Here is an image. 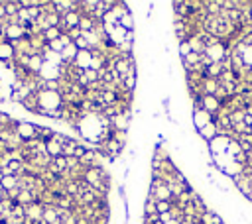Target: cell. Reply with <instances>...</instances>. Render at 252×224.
Masks as SVG:
<instances>
[{"label": "cell", "mask_w": 252, "mask_h": 224, "mask_svg": "<svg viewBox=\"0 0 252 224\" xmlns=\"http://www.w3.org/2000/svg\"><path fill=\"white\" fill-rule=\"evenodd\" d=\"M193 120H195V126H197V130H201L203 126H207L209 122H213L211 120V114L207 110H203V108H199V110H193Z\"/></svg>", "instance_id": "3957f363"}, {"label": "cell", "mask_w": 252, "mask_h": 224, "mask_svg": "<svg viewBox=\"0 0 252 224\" xmlns=\"http://www.w3.org/2000/svg\"><path fill=\"white\" fill-rule=\"evenodd\" d=\"M46 152H48V156L51 159H55V157L63 156V146L59 142H55V140H50V142H46Z\"/></svg>", "instance_id": "5b68a950"}, {"label": "cell", "mask_w": 252, "mask_h": 224, "mask_svg": "<svg viewBox=\"0 0 252 224\" xmlns=\"http://www.w3.org/2000/svg\"><path fill=\"white\" fill-rule=\"evenodd\" d=\"M201 106L203 110H207L209 114H213V112H217L221 108V100L217 96H211V94H203L201 96Z\"/></svg>", "instance_id": "6da1fadb"}, {"label": "cell", "mask_w": 252, "mask_h": 224, "mask_svg": "<svg viewBox=\"0 0 252 224\" xmlns=\"http://www.w3.org/2000/svg\"><path fill=\"white\" fill-rule=\"evenodd\" d=\"M174 208V204L172 202H168V201H158L156 202V210H158V214H166V212H170Z\"/></svg>", "instance_id": "7c38bea8"}, {"label": "cell", "mask_w": 252, "mask_h": 224, "mask_svg": "<svg viewBox=\"0 0 252 224\" xmlns=\"http://www.w3.org/2000/svg\"><path fill=\"white\" fill-rule=\"evenodd\" d=\"M44 38L48 40V44H50V42H55V40L61 38V30H59V28H50V30L44 32Z\"/></svg>", "instance_id": "8fae6325"}, {"label": "cell", "mask_w": 252, "mask_h": 224, "mask_svg": "<svg viewBox=\"0 0 252 224\" xmlns=\"http://www.w3.org/2000/svg\"><path fill=\"white\" fill-rule=\"evenodd\" d=\"M0 185H2V189L6 191H12V189H16V185H18V177H14V175H4L2 179H0Z\"/></svg>", "instance_id": "9c48e42d"}, {"label": "cell", "mask_w": 252, "mask_h": 224, "mask_svg": "<svg viewBox=\"0 0 252 224\" xmlns=\"http://www.w3.org/2000/svg\"><path fill=\"white\" fill-rule=\"evenodd\" d=\"M50 169H51L53 173H65V171L69 169V167H67V157L59 156V157L51 159V161H50Z\"/></svg>", "instance_id": "8992f818"}, {"label": "cell", "mask_w": 252, "mask_h": 224, "mask_svg": "<svg viewBox=\"0 0 252 224\" xmlns=\"http://www.w3.org/2000/svg\"><path fill=\"white\" fill-rule=\"evenodd\" d=\"M199 134H201L203 138H207V140H215V138H217V126H215V122H209L207 126H203V128L199 130Z\"/></svg>", "instance_id": "52a82bcc"}, {"label": "cell", "mask_w": 252, "mask_h": 224, "mask_svg": "<svg viewBox=\"0 0 252 224\" xmlns=\"http://www.w3.org/2000/svg\"><path fill=\"white\" fill-rule=\"evenodd\" d=\"M18 136L22 138V140H34L36 136H38V128L36 126H32V124H28V122H20L18 124Z\"/></svg>", "instance_id": "7a4b0ae2"}, {"label": "cell", "mask_w": 252, "mask_h": 224, "mask_svg": "<svg viewBox=\"0 0 252 224\" xmlns=\"http://www.w3.org/2000/svg\"><path fill=\"white\" fill-rule=\"evenodd\" d=\"M4 16H6V6L0 4V18H4Z\"/></svg>", "instance_id": "5bb4252c"}, {"label": "cell", "mask_w": 252, "mask_h": 224, "mask_svg": "<svg viewBox=\"0 0 252 224\" xmlns=\"http://www.w3.org/2000/svg\"><path fill=\"white\" fill-rule=\"evenodd\" d=\"M12 55H14V47H12V44H4V42H0V59H2V61H8Z\"/></svg>", "instance_id": "ba28073f"}, {"label": "cell", "mask_w": 252, "mask_h": 224, "mask_svg": "<svg viewBox=\"0 0 252 224\" xmlns=\"http://www.w3.org/2000/svg\"><path fill=\"white\" fill-rule=\"evenodd\" d=\"M2 171H4V175H14V177H16V175L22 171V161H20L18 157H12V159H8V161L4 163Z\"/></svg>", "instance_id": "277c9868"}, {"label": "cell", "mask_w": 252, "mask_h": 224, "mask_svg": "<svg viewBox=\"0 0 252 224\" xmlns=\"http://www.w3.org/2000/svg\"><path fill=\"white\" fill-rule=\"evenodd\" d=\"M18 202H20V206L22 204H34V193H30V191H20V195H18Z\"/></svg>", "instance_id": "30bf717a"}, {"label": "cell", "mask_w": 252, "mask_h": 224, "mask_svg": "<svg viewBox=\"0 0 252 224\" xmlns=\"http://www.w3.org/2000/svg\"><path fill=\"white\" fill-rule=\"evenodd\" d=\"M189 53H191V45H189V40H185V42L179 44V55H181V59H183V57H187Z\"/></svg>", "instance_id": "4fadbf2b"}]
</instances>
